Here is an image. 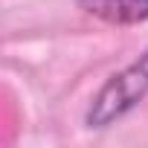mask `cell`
<instances>
[{"label":"cell","instance_id":"cell-1","mask_svg":"<svg viewBox=\"0 0 148 148\" xmlns=\"http://www.w3.org/2000/svg\"><path fill=\"white\" fill-rule=\"evenodd\" d=\"M148 96V47L139 52L136 61H131L125 70L110 76L102 90L93 96L87 108V128H108L116 119H122L128 110H134Z\"/></svg>","mask_w":148,"mask_h":148},{"label":"cell","instance_id":"cell-2","mask_svg":"<svg viewBox=\"0 0 148 148\" xmlns=\"http://www.w3.org/2000/svg\"><path fill=\"white\" fill-rule=\"evenodd\" d=\"M79 9L116 26L148 21V0H79Z\"/></svg>","mask_w":148,"mask_h":148}]
</instances>
